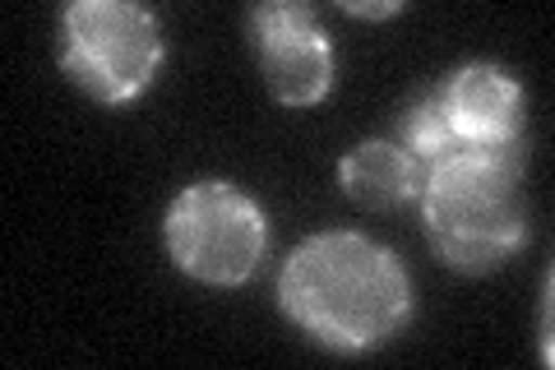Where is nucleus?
<instances>
[{"instance_id": "nucleus-1", "label": "nucleus", "mask_w": 555, "mask_h": 370, "mask_svg": "<svg viewBox=\"0 0 555 370\" xmlns=\"http://www.w3.org/2000/svg\"><path fill=\"white\" fill-rule=\"evenodd\" d=\"M278 306L315 343L361 357L412 320V278L389 245L361 232H315L287 255Z\"/></svg>"}, {"instance_id": "nucleus-2", "label": "nucleus", "mask_w": 555, "mask_h": 370, "mask_svg": "<svg viewBox=\"0 0 555 370\" xmlns=\"http://www.w3.org/2000/svg\"><path fill=\"white\" fill-rule=\"evenodd\" d=\"M524 153H463L426 167L422 227L436 255L459 273H486L528 245V208L518 190Z\"/></svg>"}, {"instance_id": "nucleus-3", "label": "nucleus", "mask_w": 555, "mask_h": 370, "mask_svg": "<svg viewBox=\"0 0 555 370\" xmlns=\"http://www.w3.org/2000/svg\"><path fill=\"white\" fill-rule=\"evenodd\" d=\"M528 93L514 69L495 61H467L416 98L403 116V149L422 167L463 153H524Z\"/></svg>"}, {"instance_id": "nucleus-4", "label": "nucleus", "mask_w": 555, "mask_h": 370, "mask_svg": "<svg viewBox=\"0 0 555 370\" xmlns=\"http://www.w3.org/2000/svg\"><path fill=\"white\" fill-rule=\"evenodd\" d=\"M61 33V69L102 107H126L149 93L167 56L158 14L130 0H75Z\"/></svg>"}, {"instance_id": "nucleus-5", "label": "nucleus", "mask_w": 555, "mask_h": 370, "mask_svg": "<svg viewBox=\"0 0 555 370\" xmlns=\"http://www.w3.org/2000/svg\"><path fill=\"white\" fill-rule=\"evenodd\" d=\"M163 241L185 278L208 288H241L269 251V222L246 190L222 176H204L167 208Z\"/></svg>"}, {"instance_id": "nucleus-6", "label": "nucleus", "mask_w": 555, "mask_h": 370, "mask_svg": "<svg viewBox=\"0 0 555 370\" xmlns=\"http://www.w3.org/2000/svg\"><path fill=\"white\" fill-rule=\"evenodd\" d=\"M250 33L273 102L315 107V102L328 98L338 61L315 10L301 5V0H264V5L250 10Z\"/></svg>"}, {"instance_id": "nucleus-7", "label": "nucleus", "mask_w": 555, "mask_h": 370, "mask_svg": "<svg viewBox=\"0 0 555 370\" xmlns=\"http://www.w3.org/2000/svg\"><path fill=\"white\" fill-rule=\"evenodd\" d=\"M338 181L343 195L366 204V208H403L422 195L426 186V167L422 157H412L403 144L389 139H366L338 163Z\"/></svg>"}, {"instance_id": "nucleus-8", "label": "nucleus", "mask_w": 555, "mask_h": 370, "mask_svg": "<svg viewBox=\"0 0 555 370\" xmlns=\"http://www.w3.org/2000/svg\"><path fill=\"white\" fill-rule=\"evenodd\" d=\"M347 14H361V20H389V14L403 10V0H343Z\"/></svg>"}]
</instances>
